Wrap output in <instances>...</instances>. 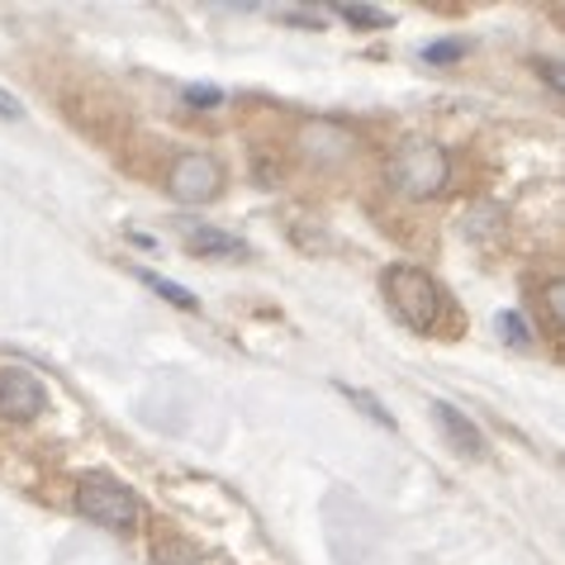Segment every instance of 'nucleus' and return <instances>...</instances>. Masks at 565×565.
<instances>
[{
  "label": "nucleus",
  "mask_w": 565,
  "mask_h": 565,
  "mask_svg": "<svg viewBox=\"0 0 565 565\" xmlns=\"http://www.w3.org/2000/svg\"><path fill=\"white\" fill-rule=\"evenodd\" d=\"M447 177H451L447 148L428 143V138H409V143H399L395 157H390V181H395L404 195H414V200L443 195Z\"/></svg>",
  "instance_id": "obj_1"
},
{
  "label": "nucleus",
  "mask_w": 565,
  "mask_h": 565,
  "mask_svg": "<svg viewBox=\"0 0 565 565\" xmlns=\"http://www.w3.org/2000/svg\"><path fill=\"white\" fill-rule=\"evenodd\" d=\"M385 295L414 333H433L437 319H443V290H437V280L428 271H418V266H390Z\"/></svg>",
  "instance_id": "obj_2"
},
{
  "label": "nucleus",
  "mask_w": 565,
  "mask_h": 565,
  "mask_svg": "<svg viewBox=\"0 0 565 565\" xmlns=\"http://www.w3.org/2000/svg\"><path fill=\"white\" fill-rule=\"evenodd\" d=\"M76 509H82L90 523L115 527V532L138 523V499H134L129 484H119L115 476H86L76 484Z\"/></svg>",
  "instance_id": "obj_3"
},
{
  "label": "nucleus",
  "mask_w": 565,
  "mask_h": 565,
  "mask_svg": "<svg viewBox=\"0 0 565 565\" xmlns=\"http://www.w3.org/2000/svg\"><path fill=\"white\" fill-rule=\"evenodd\" d=\"M167 191L181 205H210V200L224 191V171L210 152H181L167 171Z\"/></svg>",
  "instance_id": "obj_4"
},
{
  "label": "nucleus",
  "mask_w": 565,
  "mask_h": 565,
  "mask_svg": "<svg viewBox=\"0 0 565 565\" xmlns=\"http://www.w3.org/2000/svg\"><path fill=\"white\" fill-rule=\"evenodd\" d=\"M43 404H49V395L29 371H0V418L29 423L43 414Z\"/></svg>",
  "instance_id": "obj_5"
},
{
  "label": "nucleus",
  "mask_w": 565,
  "mask_h": 565,
  "mask_svg": "<svg viewBox=\"0 0 565 565\" xmlns=\"http://www.w3.org/2000/svg\"><path fill=\"white\" fill-rule=\"evenodd\" d=\"M181 238L200 257H224V262L247 257V243L238 238V233H224V228H210V224H191V218L181 224Z\"/></svg>",
  "instance_id": "obj_6"
},
{
  "label": "nucleus",
  "mask_w": 565,
  "mask_h": 565,
  "mask_svg": "<svg viewBox=\"0 0 565 565\" xmlns=\"http://www.w3.org/2000/svg\"><path fill=\"white\" fill-rule=\"evenodd\" d=\"M433 418H437V428L447 433V443L461 451V457H484V437H480V428L470 423L461 409H451V404H443L437 399L433 404Z\"/></svg>",
  "instance_id": "obj_7"
},
{
  "label": "nucleus",
  "mask_w": 565,
  "mask_h": 565,
  "mask_svg": "<svg viewBox=\"0 0 565 565\" xmlns=\"http://www.w3.org/2000/svg\"><path fill=\"white\" fill-rule=\"evenodd\" d=\"M138 280H143L148 290H157V295H162L167 305H177V309H200V300H195V295H191V290H181L177 280H162V276H152V271H138Z\"/></svg>",
  "instance_id": "obj_8"
},
{
  "label": "nucleus",
  "mask_w": 565,
  "mask_h": 565,
  "mask_svg": "<svg viewBox=\"0 0 565 565\" xmlns=\"http://www.w3.org/2000/svg\"><path fill=\"white\" fill-rule=\"evenodd\" d=\"M338 14L356 29H390V14L375 10V6H338Z\"/></svg>",
  "instance_id": "obj_9"
},
{
  "label": "nucleus",
  "mask_w": 565,
  "mask_h": 565,
  "mask_svg": "<svg viewBox=\"0 0 565 565\" xmlns=\"http://www.w3.org/2000/svg\"><path fill=\"white\" fill-rule=\"evenodd\" d=\"M152 565H200V556L185 542H157L152 546Z\"/></svg>",
  "instance_id": "obj_10"
},
{
  "label": "nucleus",
  "mask_w": 565,
  "mask_h": 565,
  "mask_svg": "<svg viewBox=\"0 0 565 565\" xmlns=\"http://www.w3.org/2000/svg\"><path fill=\"white\" fill-rule=\"evenodd\" d=\"M499 333H504L513 348H527V342H532L527 323H523V313H499Z\"/></svg>",
  "instance_id": "obj_11"
},
{
  "label": "nucleus",
  "mask_w": 565,
  "mask_h": 565,
  "mask_svg": "<svg viewBox=\"0 0 565 565\" xmlns=\"http://www.w3.org/2000/svg\"><path fill=\"white\" fill-rule=\"evenodd\" d=\"M342 395H352V404H361V409H366L375 423H385V428H395V418H390V414L381 409V404H375V399L366 395V390H352V385H342Z\"/></svg>",
  "instance_id": "obj_12"
},
{
  "label": "nucleus",
  "mask_w": 565,
  "mask_h": 565,
  "mask_svg": "<svg viewBox=\"0 0 565 565\" xmlns=\"http://www.w3.org/2000/svg\"><path fill=\"white\" fill-rule=\"evenodd\" d=\"M546 309H552V328L561 333V328H565V286H561V280L546 286Z\"/></svg>",
  "instance_id": "obj_13"
},
{
  "label": "nucleus",
  "mask_w": 565,
  "mask_h": 565,
  "mask_svg": "<svg viewBox=\"0 0 565 565\" xmlns=\"http://www.w3.org/2000/svg\"><path fill=\"white\" fill-rule=\"evenodd\" d=\"M466 49H461V43H428V49H423V57H428V62H457Z\"/></svg>",
  "instance_id": "obj_14"
},
{
  "label": "nucleus",
  "mask_w": 565,
  "mask_h": 565,
  "mask_svg": "<svg viewBox=\"0 0 565 565\" xmlns=\"http://www.w3.org/2000/svg\"><path fill=\"white\" fill-rule=\"evenodd\" d=\"M224 96H218L214 86H191V105H200V109H210V105H218Z\"/></svg>",
  "instance_id": "obj_15"
},
{
  "label": "nucleus",
  "mask_w": 565,
  "mask_h": 565,
  "mask_svg": "<svg viewBox=\"0 0 565 565\" xmlns=\"http://www.w3.org/2000/svg\"><path fill=\"white\" fill-rule=\"evenodd\" d=\"M24 115V105L10 96V90H0V119H20Z\"/></svg>",
  "instance_id": "obj_16"
},
{
  "label": "nucleus",
  "mask_w": 565,
  "mask_h": 565,
  "mask_svg": "<svg viewBox=\"0 0 565 565\" xmlns=\"http://www.w3.org/2000/svg\"><path fill=\"white\" fill-rule=\"evenodd\" d=\"M280 20H290V24H305V29H319V14H295V10H286Z\"/></svg>",
  "instance_id": "obj_17"
},
{
  "label": "nucleus",
  "mask_w": 565,
  "mask_h": 565,
  "mask_svg": "<svg viewBox=\"0 0 565 565\" xmlns=\"http://www.w3.org/2000/svg\"><path fill=\"white\" fill-rule=\"evenodd\" d=\"M542 72H546V86L561 90V62H542Z\"/></svg>",
  "instance_id": "obj_18"
}]
</instances>
